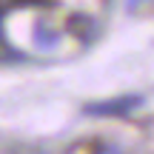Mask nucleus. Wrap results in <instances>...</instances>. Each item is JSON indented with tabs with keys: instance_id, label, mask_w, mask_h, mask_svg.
Returning a JSON list of instances; mask_svg holds the SVG:
<instances>
[{
	"instance_id": "3",
	"label": "nucleus",
	"mask_w": 154,
	"mask_h": 154,
	"mask_svg": "<svg viewBox=\"0 0 154 154\" xmlns=\"http://www.w3.org/2000/svg\"><path fill=\"white\" fill-rule=\"evenodd\" d=\"M34 43H37V49L51 51L57 43H60V32H54V29H49V26H37V32H34Z\"/></svg>"
},
{
	"instance_id": "2",
	"label": "nucleus",
	"mask_w": 154,
	"mask_h": 154,
	"mask_svg": "<svg viewBox=\"0 0 154 154\" xmlns=\"http://www.w3.org/2000/svg\"><path fill=\"white\" fill-rule=\"evenodd\" d=\"M69 32L74 34V37H80V40H94V34H97V23L91 20L88 14H72L69 17Z\"/></svg>"
},
{
	"instance_id": "1",
	"label": "nucleus",
	"mask_w": 154,
	"mask_h": 154,
	"mask_svg": "<svg viewBox=\"0 0 154 154\" xmlns=\"http://www.w3.org/2000/svg\"><path fill=\"white\" fill-rule=\"evenodd\" d=\"M140 103H143V97L131 94V97H114V100H103V103H88L86 111L88 114H100V117H123L131 109H137Z\"/></svg>"
},
{
	"instance_id": "5",
	"label": "nucleus",
	"mask_w": 154,
	"mask_h": 154,
	"mask_svg": "<svg viewBox=\"0 0 154 154\" xmlns=\"http://www.w3.org/2000/svg\"><path fill=\"white\" fill-rule=\"evenodd\" d=\"M137 3H140V0H128V6H137Z\"/></svg>"
},
{
	"instance_id": "4",
	"label": "nucleus",
	"mask_w": 154,
	"mask_h": 154,
	"mask_svg": "<svg viewBox=\"0 0 154 154\" xmlns=\"http://www.w3.org/2000/svg\"><path fill=\"white\" fill-rule=\"evenodd\" d=\"M14 6H51V0H11Z\"/></svg>"
}]
</instances>
